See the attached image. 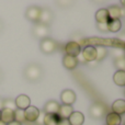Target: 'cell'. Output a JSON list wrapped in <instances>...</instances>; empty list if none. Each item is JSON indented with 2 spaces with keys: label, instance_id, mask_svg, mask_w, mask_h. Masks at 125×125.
<instances>
[{
  "label": "cell",
  "instance_id": "d6986e66",
  "mask_svg": "<svg viewBox=\"0 0 125 125\" xmlns=\"http://www.w3.org/2000/svg\"><path fill=\"white\" fill-rule=\"evenodd\" d=\"M73 105H65V104H61V108H59V111H58L57 114L59 115L61 119L68 120L69 116L73 114Z\"/></svg>",
  "mask_w": 125,
  "mask_h": 125
},
{
  "label": "cell",
  "instance_id": "f1b7e54d",
  "mask_svg": "<svg viewBox=\"0 0 125 125\" xmlns=\"http://www.w3.org/2000/svg\"><path fill=\"white\" fill-rule=\"evenodd\" d=\"M97 28L100 32L106 33L108 32V26H106V23H97Z\"/></svg>",
  "mask_w": 125,
  "mask_h": 125
},
{
  "label": "cell",
  "instance_id": "4dcf8cb0",
  "mask_svg": "<svg viewBox=\"0 0 125 125\" xmlns=\"http://www.w3.org/2000/svg\"><path fill=\"white\" fill-rule=\"evenodd\" d=\"M57 125H70L69 124V121L68 120H65V119H61V121L58 122Z\"/></svg>",
  "mask_w": 125,
  "mask_h": 125
},
{
  "label": "cell",
  "instance_id": "74e56055",
  "mask_svg": "<svg viewBox=\"0 0 125 125\" xmlns=\"http://www.w3.org/2000/svg\"><path fill=\"white\" fill-rule=\"evenodd\" d=\"M0 117H1V111H0Z\"/></svg>",
  "mask_w": 125,
  "mask_h": 125
},
{
  "label": "cell",
  "instance_id": "7a4b0ae2",
  "mask_svg": "<svg viewBox=\"0 0 125 125\" xmlns=\"http://www.w3.org/2000/svg\"><path fill=\"white\" fill-rule=\"evenodd\" d=\"M57 47H58L57 43L53 39H51V37L43 39L40 42V50H41V52L44 53V54H47V55L53 54L54 52H56Z\"/></svg>",
  "mask_w": 125,
  "mask_h": 125
},
{
  "label": "cell",
  "instance_id": "1f68e13d",
  "mask_svg": "<svg viewBox=\"0 0 125 125\" xmlns=\"http://www.w3.org/2000/svg\"><path fill=\"white\" fill-rule=\"evenodd\" d=\"M119 39L121 40V41L125 42V32H124V33H122V34H120V35H119Z\"/></svg>",
  "mask_w": 125,
  "mask_h": 125
},
{
  "label": "cell",
  "instance_id": "83f0119b",
  "mask_svg": "<svg viewBox=\"0 0 125 125\" xmlns=\"http://www.w3.org/2000/svg\"><path fill=\"white\" fill-rule=\"evenodd\" d=\"M112 55L114 58H119V57L125 56V52L122 48H114V50L112 51Z\"/></svg>",
  "mask_w": 125,
  "mask_h": 125
},
{
  "label": "cell",
  "instance_id": "7c38bea8",
  "mask_svg": "<svg viewBox=\"0 0 125 125\" xmlns=\"http://www.w3.org/2000/svg\"><path fill=\"white\" fill-rule=\"evenodd\" d=\"M61 108V103L55 100H48L44 105V113L46 114H57Z\"/></svg>",
  "mask_w": 125,
  "mask_h": 125
},
{
  "label": "cell",
  "instance_id": "5b68a950",
  "mask_svg": "<svg viewBox=\"0 0 125 125\" xmlns=\"http://www.w3.org/2000/svg\"><path fill=\"white\" fill-rule=\"evenodd\" d=\"M81 55L83 62H93L97 59V48H95V46L87 45L86 47H83V50H81Z\"/></svg>",
  "mask_w": 125,
  "mask_h": 125
},
{
  "label": "cell",
  "instance_id": "e0dca14e",
  "mask_svg": "<svg viewBox=\"0 0 125 125\" xmlns=\"http://www.w3.org/2000/svg\"><path fill=\"white\" fill-rule=\"evenodd\" d=\"M0 121H2L4 124H9L13 122L14 121V111L9 110V109H2Z\"/></svg>",
  "mask_w": 125,
  "mask_h": 125
},
{
  "label": "cell",
  "instance_id": "d4e9b609",
  "mask_svg": "<svg viewBox=\"0 0 125 125\" xmlns=\"http://www.w3.org/2000/svg\"><path fill=\"white\" fill-rule=\"evenodd\" d=\"M114 66L117 70H124L125 71V56L115 58L114 59Z\"/></svg>",
  "mask_w": 125,
  "mask_h": 125
},
{
  "label": "cell",
  "instance_id": "484cf974",
  "mask_svg": "<svg viewBox=\"0 0 125 125\" xmlns=\"http://www.w3.org/2000/svg\"><path fill=\"white\" fill-rule=\"evenodd\" d=\"M3 109H9V110L15 111L17 106H15L14 100L12 99H3Z\"/></svg>",
  "mask_w": 125,
  "mask_h": 125
},
{
  "label": "cell",
  "instance_id": "44dd1931",
  "mask_svg": "<svg viewBox=\"0 0 125 125\" xmlns=\"http://www.w3.org/2000/svg\"><path fill=\"white\" fill-rule=\"evenodd\" d=\"M106 26H108V32H111V33H116V32H119V31L122 29L121 19H117V20H109L108 23H106Z\"/></svg>",
  "mask_w": 125,
  "mask_h": 125
},
{
  "label": "cell",
  "instance_id": "4316f807",
  "mask_svg": "<svg viewBox=\"0 0 125 125\" xmlns=\"http://www.w3.org/2000/svg\"><path fill=\"white\" fill-rule=\"evenodd\" d=\"M14 121L19 122V123H21V124H22V122L25 121L23 110H19V109H17V110L14 111Z\"/></svg>",
  "mask_w": 125,
  "mask_h": 125
},
{
  "label": "cell",
  "instance_id": "9a60e30c",
  "mask_svg": "<svg viewBox=\"0 0 125 125\" xmlns=\"http://www.w3.org/2000/svg\"><path fill=\"white\" fill-rule=\"evenodd\" d=\"M105 123L106 125H121L122 116L114 112L106 113L105 115Z\"/></svg>",
  "mask_w": 125,
  "mask_h": 125
},
{
  "label": "cell",
  "instance_id": "4fadbf2b",
  "mask_svg": "<svg viewBox=\"0 0 125 125\" xmlns=\"http://www.w3.org/2000/svg\"><path fill=\"white\" fill-rule=\"evenodd\" d=\"M78 64H79V61H78L77 57H71L68 55H64V57H62V66L68 70L76 69Z\"/></svg>",
  "mask_w": 125,
  "mask_h": 125
},
{
  "label": "cell",
  "instance_id": "836d02e7",
  "mask_svg": "<svg viewBox=\"0 0 125 125\" xmlns=\"http://www.w3.org/2000/svg\"><path fill=\"white\" fill-rule=\"evenodd\" d=\"M2 109H3V99L0 98V111H1Z\"/></svg>",
  "mask_w": 125,
  "mask_h": 125
},
{
  "label": "cell",
  "instance_id": "30bf717a",
  "mask_svg": "<svg viewBox=\"0 0 125 125\" xmlns=\"http://www.w3.org/2000/svg\"><path fill=\"white\" fill-rule=\"evenodd\" d=\"M40 112H41V111H40L36 106L30 105L28 109L24 110V117H25V121L31 122V123L36 122L37 117H39V115H40Z\"/></svg>",
  "mask_w": 125,
  "mask_h": 125
},
{
  "label": "cell",
  "instance_id": "6da1fadb",
  "mask_svg": "<svg viewBox=\"0 0 125 125\" xmlns=\"http://www.w3.org/2000/svg\"><path fill=\"white\" fill-rule=\"evenodd\" d=\"M23 75L25 79H28L29 81H39L43 77V68L41 65L36 64V62H32L25 67Z\"/></svg>",
  "mask_w": 125,
  "mask_h": 125
},
{
  "label": "cell",
  "instance_id": "603a6c76",
  "mask_svg": "<svg viewBox=\"0 0 125 125\" xmlns=\"http://www.w3.org/2000/svg\"><path fill=\"white\" fill-rule=\"evenodd\" d=\"M61 121V117L58 114H46L44 115L43 125H57Z\"/></svg>",
  "mask_w": 125,
  "mask_h": 125
},
{
  "label": "cell",
  "instance_id": "5bb4252c",
  "mask_svg": "<svg viewBox=\"0 0 125 125\" xmlns=\"http://www.w3.org/2000/svg\"><path fill=\"white\" fill-rule=\"evenodd\" d=\"M68 121L70 125H82L84 123V115L81 112L73 111V114L69 116Z\"/></svg>",
  "mask_w": 125,
  "mask_h": 125
},
{
  "label": "cell",
  "instance_id": "52a82bcc",
  "mask_svg": "<svg viewBox=\"0 0 125 125\" xmlns=\"http://www.w3.org/2000/svg\"><path fill=\"white\" fill-rule=\"evenodd\" d=\"M80 53H81V46L78 42L70 41L65 45V55H68L71 57H78Z\"/></svg>",
  "mask_w": 125,
  "mask_h": 125
},
{
  "label": "cell",
  "instance_id": "d590c367",
  "mask_svg": "<svg viewBox=\"0 0 125 125\" xmlns=\"http://www.w3.org/2000/svg\"><path fill=\"white\" fill-rule=\"evenodd\" d=\"M0 125H7V124H4V123H3V122H2V121H0Z\"/></svg>",
  "mask_w": 125,
  "mask_h": 125
},
{
  "label": "cell",
  "instance_id": "e575fe53",
  "mask_svg": "<svg viewBox=\"0 0 125 125\" xmlns=\"http://www.w3.org/2000/svg\"><path fill=\"white\" fill-rule=\"evenodd\" d=\"M2 29H3V24H2L1 20H0V32H1V31H2Z\"/></svg>",
  "mask_w": 125,
  "mask_h": 125
},
{
  "label": "cell",
  "instance_id": "7402d4cb",
  "mask_svg": "<svg viewBox=\"0 0 125 125\" xmlns=\"http://www.w3.org/2000/svg\"><path fill=\"white\" fill-rule=\"evenodd\" d=\"M113 81L116 86L125 87V71L124 70H116L113 75Z\"/></svg>",
  "mask_w": 125,
  "mask_h": 125
},
{
  "label": "cell",
  "instance_id": "ac0fdd59",
  "mask_svg": "<svg viewBox=\"0 0 125 125\" xmlns=\"http://www.w3.org/2000/svg\"><path fill=\"white\" fill-rule=\"evenodd\" d=\"M108 13H109V19L110 20H117L122 17V9L119 6H111L108 8Z\"/></svg>",
  "mask_w": 125,
  "mask_h": 125
},
{
  "label": "cell",
  "instance_id": "d6a6232c",
  "mask_svg": "<svg viewBox=\"0 0 125 125\" xmlns=\"http://www.w3.org/2000/svg\"><path fill=\"white\" fill-rule=\"evenodd\" d=\"M7 125H22V124L19 123V122H17V121H13V122H11V123H9Z\"/></svg>",
  "mask_w": 125,
  "mask_h": 125
},
{
  "label": "cell",
  "instance_id": "8992f818",
  "mask_svg": "<svg viewBox=\"0 0 125 125\" xmlns=\"http://www.w3.org/2000/svg\"><path fill=\"white\" fill-rule=\"evenodd\" d=\"M76 100H77V94H76L75 91L71 90V89H65L61 93L62 104H65V105H73L76 102Z\"/></svg>",
  "mask_w": 125,
  "mask_h": 125
},
{
  "label": "cell",
  "instance_id": "cb8c5ba5",
  "mask_svg": "<svg viewBox=\"0 0 125 125\" xmlns=\"http://www.w3.org/2000/svg\"><path fill=\"white\" fill-rule=\"evenodd\" d=\"M95 48H97V59H95V61L97 62L103 61L106 57V55H108V50H106L104 46H98V47H95Z\"/></svg>",
  "mask_w": 125,
  "mask_h": 125
},
{
  "label": "cell",
  "instance_id": "f546056e",
  "mask_svg": "<svg viewBox=\"0 0 125 125\" xmlns=\"http://www.w3.org/2000/svg\"><path fill=\"white\" fill-rule=\"evenodd\" d=\"M44 115H45V113H44L43 111H41V112H40L39 117H37V120H36V123L39 124V125H43V122H44Z\"/></svg>",
  "mask_w": 125,
  "mask_h": 125
},
{
  "label": "cell",
  "instance_id": "3957f363",
  "mask_svg": "<svg viewBox=\"0 0 125 125\" xmlns=\"http://www.w3.org/2000/svg\"><path fill=\"white\" fill-rule=\"evenodd\" d=\"M89 113H90V116L92 119L100 120L104 115H106V108L101 102H95V103L91 104L90 109H89Z\"/></svg>",
  "mask_w": 125,
  "mask_h": 125
},
{
  "label": "cell",
  "instance_id": "277c9868",
  "mask_svg": "<svg viewBox=\"0 0 125 125\" xmlns=\"http://www.w3.org/2000/svg\"><path fill=\"white\" fill-rule=\"evenodd\" d=\"M32 34L39 40L46 39V37H50L51 28L48 25H44L42 23H35L32 29Z\"/></svg>",
  "mask_w": 125,
  "mask_h": 125
},
{
  "label": "cell",
  "instance_id": "f35d334b",
  "mask_svg": "<svg viewBox=\"0 0 125 125\" xmlns=\"http://www.w3.org/2000/svg\"><path fill=\"white\" fill-rule=\"evenodd\" d=\"M124 125H125V124H124Z\"/></svg>",
  "mask_w": 125,
  "mask_h": 125
},
{
  "label": "cell",
  "instance_id": "8fae6325",
  "mask_svg": "<svg viewBox=\"0 0 125 125\" xmlns=\"http://www.w3.org/2000/svg\"><path fill=\"white\" fill-rule=\"evenodd\" d=\"M14 103H15L17 109L24 111L25 109H28L31 105V99L26 94H20L15 98Z\"/></svg>",
  "mask_w": 125,
  "mask_h": 125
},
{
  "label": "cell",
  "instance_id": "8d00e7d4",
  "mask_svg": "<svg viewBox=\"0 0 125 125\" xmlns=\"http://www.w3.org/2000/svg\"><path fill=\"white\" fill-rule=\"evenodd\" d=\"M1 78H2V73H1V71H0V80H1Z\"/></svg>",
  "mask_w": 125,
  "mask_h": 125
},
{
  "label": "cell",
  "instance_id": "ffe728a7",
  "mask_svg": "<svg viewBox=\"0 0 125 125\" xmlns=\"http://www.w3.org/2000/svg\"><path fill=\"white\" fill-rule=\"evenodd\" d=\"M109 13H108V9H99L95 12V21L97 23H108L109 21Z\"/></svg>",
  "mask_w": 125,
  "mask_h": 125
},
{
  "label": "cell",
  "instance_id": "9c48e42d",
  "mask_svg": "<svg viewBox=\"0 0 125 125\" xmlns=\"http://www.w3.org/2000/svg\"><path fill=\"white\" fill-rule=\"evenodd\" d=\"M53 19H54V14H53L52 10L47 8H43L41 10V14H40V19L37 23H42L44 25H48L53 22Z\"/></svg>",
  "mask_w": 125,
  "mask_h": 125
},
{
  "label": "cell",
  "instance_id": "ba28073f",
  "mask_svg": "<svg viewBox=\"0 0 125 125\" xmlns=\"http://www.w3.org/2000/svg\"><path fill=\"white\" fill-rule=\"evenodd\" d=\"M41 10L42 8L37 6H31L26 9L25 11V17L29 21L34 22V23H37L40 19V14H41Z\"/></svg>",
  "mask_w": 125,
  "mask_h": 125
},
{
  "label": "cell",
  "instance_id": "2e32d148",
  "mask_svg": "<svg viewBox=\"0 0 125 125\" xmlns=\"http://www.w3.org/2000/svg\"><path fill=\"white\" fill-rule=\"evenodd\" d=\"M111 109H112V112L116 113V114H119V115L125 114V100H123V99L115 100L112 103Z\"/></svg>",
  "mask_w": 125,
  "mask_h": 125
}]
</instances>
